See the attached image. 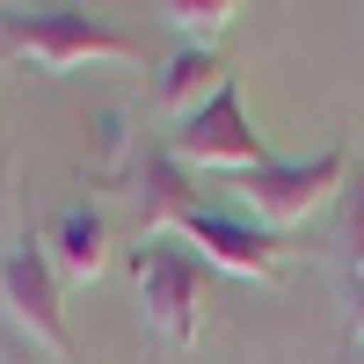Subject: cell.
<instances>
[{"mask_svg": "<svg viewBox=\"0 0 364 364\" xmlns=\"http://www.w3.org/2000/svg\"><path fill=\"white\" fill-rule=\"evenodd\" d=\"M44 255L58 269V284H95L109 269V219H102V204H66L51 219V233H44Z\"/></svg>", "mask_w": 364, "mask_h": 364, "instance_id": "7", "label": "cell"}, {"mask_svg": "<svg viewBox=\"0 0 364 364\" xmlns=\"http://www.w3.org/2000/svg\"><path fill=\"white\" fill-rule=\"evenodd\" d=\"M343 182H350V139L321 146V154H306V161H277L269 154L262 168L233 175V190H240V204H248L262 219V233H269V226H299L306 211H321Z\"/></svg>", "mask_w": 364, "mask_h": 364, "instance_id": "2", "label": "cell"}, {"mask_svg": "<svg viewBox=\"0 0 364 364\" xmlns=\"http://www.w3.org/2000/svg\"><path fill=\"white\" fill-rule=\"evenodd\" d=\"M343 364H364V343H350V357H343Z\"/></svg>", "mask_w": 364, "mask_h": 364, "instance_id": "12", "label": "cell"}, {"mask_svg": "<svg viewBox=\"0 0 364 364\" xmlns=\"http://www.w3.org/2000/svg\"><path fill=\"white\" fill-rule=\"evenodd\" d=\"M0 306H8V321H15L44 357H58V364L73 357L66 306H58V269H51V255H44V240H22V248L0 255Z\"/></svg>", "mask_w": 364, "mask_h": 364, "instance_id": "5", "label": "cell"}, {"mask_svg": "<svg viewBox=\"0 0 364 364\" xmlns=\"http://www.w3.org/2000/svg\"><path fill=\"white\" fill-rule=\"evenodd\" d=\"M161 233H175V240H190V248L211 262V269H233V277H277L284 269V255H277V240H269L262 226H248V219H233V211H211V204H190V211H175V219L161 226Z\"/></svg>", "mask_w": 364, "mask_h": 364, "instance_id": "6", "label": "cell"}, {"mask_svg": "<svg viewBox=\"0 0 364 364\" xmlns=\"http://www.w3.org/2000/svg\"><path fill=\"white\" fill-rule=\"evenodd\" d=\"M219 80H226L219 51H211V44H182V51L168 58V73H161V87H154V95H161V109H182V117H190L197 102H211V95H219Z\"/></svg>", "mask_w": 364, "mask_h": 364, "instance_id": "8", "label": "cell"}, {"mask_svg": "<svg viewBox=\"0 0 364 364\" xmlns=\"http://www.w3.org/2000/svg\"><path fill=\"white\" fill-rule=\"evenodd\" d=\"M350 328H357V343H364V269H357V284H350Z\"/></svg>", "mask_w": 364, "mask_h": 364, "instance_id": "11", "label": "cell"}, {"mask_svg": "<svg viewBox=\"0 0 364 364\" xmlns=\"http://www.w3.org/2000/svg\"><path fill=\"white\" fill-rule=\"evenodd\" d=\"M336 255L350 269H364V161H357V175L336 190Z\"/></svg>", "mask_w": 364, "mask_h": 364, "instance_id": "9", "label": "cell"}, {"mask_svg": "<svg viewBox=\"0 0 364 364\" xmlns=\"http://www.w3.org/2000/svg\"><path fill=\"white\" fill-rule=\"evenodd\" d=\"M8 51L37 58L51 73H73V66H95V58H139V37L117 29L102 15H80V8H51V15H15L8 22Z\"/></svg>", "mask_w": 364, "mask_h": 364, "instance_id": "4", "label": "cell"}, {"mask_svg": "<svg viewBox=\"0 0 364 364\" xmlns=\"http://www.w3.org/2000/svg\"><path fill=\"white\" fill-rule=\"evenodd\" d=\"M161 15H168L182 37H190V44H211V37H219V29L240 15V0H168Z\"/></svg>", "mask_w": 364, "mask_h": 364, "instance_id": "10", "label": "cell"}, {"mask_svg": "<svg viewBox=\"0 0 364 364\" xmlns=\"http://www.w3.org/2000/svg\"><path fill=\"white\" fill-rule=\"evenodd\" d=\"M132 277H139V306H146V321L161 328V343L168 350H190L197 343V321H204L211 262L190 248V240H175V233H146Z\"/></svg>", "mask_w": 364, "mask_h": 364, "instance_id": "1", "label": "cell"}, {"mask_svg": "<svg viewBox=\"0 0 364 364\" xmlns=\"http://www.w3.org/2000/svg\"><path fill=\"white\" fill-rule=\"evenodd\" d=\"M161 154L182 161V168H226V175H248V168L269 161V146H262V132L248 124V109H240V80L226 73V80H219V95L197 102V109L168 132Z\"/></svg>", "mask_w": 364, "mask_h": 364, "instance_id": "3", "label": "cell"}]
</instances>
